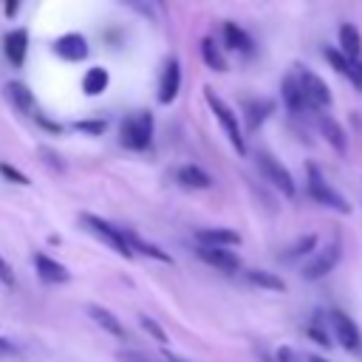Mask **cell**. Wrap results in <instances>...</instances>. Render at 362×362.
<instances>
[{"instance_id":"cell-1","label":"cell","mask_w":362,"mask_h":362,"mask_svg":"<svg viewBox=\"0 0 362 362\" xmlns=\"http://www.w3.org/2000/svg\"><path fill=\"white\" fill-rule=\"evenodd\" d=\"M204 99H206L209 110L215 113V119L221 122V127H223L226 139L232 141V147H235L238 153H246V141H243V130H240V124H238V113H235L212 88H204Z\"/></svg>"},{"instance_id":"cell-2","label":"cell","mask_w":362,"mask_h":362,"mask_svg":"<svg viewBox=\"0 0 362 362\" xmlns=\"http://www.w3.org/2000/svg\"><path fill=\"white\" fill-rule=\"evenodd\" d=\"M82 223H85V229L93 232L102 243H107L116 255L133 257V252H130V246H127V238H124V229H119V226H113L110 221H105V218H99V215H90V212H82Z\"/></svg>"},{"instance_id":"cell-3","label":"cell","mask_w":362,"mask_h":362,"mask_svg":"<svg viewBox=\"0 0 362 362\" xmlns=\"http://www.w3.org/2000/svg\"><path fill=\"white\" fill-rule=\"evenodd\" d=\"M150 136H153V116H150L147 110L127 116V119L122 122V127H119V139H122V144L130 147V150H144V147H150Z\"/></svg>"},{"instance_id":"cell-4","label":"cell","mask_w":362,"mask_h":362,"mask_svg":"<svg viewBox=\"0 0 362 362\" xmlns=\"http://www.w3.org/2000/svg\"><path fill=\"white\" fill-rule=\"evenodd\" d=\"M308 195L317 201V204H322V206H328V209H337V212H351V206H348V201L322 178V173L314 167V164H308Z\"/></svg>"},{"instance_id":"cell-5","label":"cell","mask_w":362,"mask_h":362,"mask_svg":"<svg viewBox=\"0 0 362 362\" xmlns=\"http://www.w3.org/2000/svg\"><path fill=\"white\" fill-rule=\"evenodd\" d=\"M328 328H331V334L337 337V342H339L345 351H351V354H359V351H362V334H359L356 322H354L345 311L331 308V311H328Z\"/></svg>"},{"instance_id":"cell-6","label":"cell","mask_w":362,"mask_h":362,"mask_svg":"<svg viewBox=\"0 0 362 362\" xmlns=\"http://www.w3.org/2000/svg\"><path fill=\"white\" fill-rule=\"evenodd\" d=\"M339 255H342V246H339V240H331L328 246H322L320 252H314L308 260H305V266H303V277L305 280H322L328 272H334V266L339 263Z\"/></svg>"},{"instance_id":"cell-7","label":"cell","mask_w":362,"mask_h":362,"mask_svg":"<svg viewBox=\"0 0 362 362\" xmlns=\"http://www.w3.org/2000/svg\"><path fill=\"white\" fill-rule=\"evenodd\" d=\"M257 170H260V175L266 178V181H272L283 195H294V178H291V173L274 158V156H269V153H257Z\"/></svg>"},{"instance_id":"cell-8","label":"cell","mask_w":362,"mask_h":362,"mask_svg":"<svg viewBox=\"0 0 362 362\" xmlns=\"http://www.w3.org/2000/svg\"><path fill=\"white\" fill-rule=\"evenodd\" d=\"M297 85H300V90H303V99H305V105L308 107H328L331 105V90H328V85L314 74V71H300L297 74Z\"/></svg>"},{"instance_id":"cell-9","label":"cell","mask_w":362,"mask_h":362,"mask_svg":"<svg viewBox=\"0 0 362 362\" xmlns=\"http://www.w3.org/2000/svg\"><path fill=\"white\" fill-rule=\"evenodd\" d=\"M198 257L206 263V266H212V269H218V272H238L240 269V257L232 252V249H221V246H198Z\"/></svg>"},{"instance_id":"cell-10","label":"cell","mask_w":362,"mask_h":362,"mask_svg":"<svg viewBox=\"0 0 362 362\" xmlns=\"http://www.w3.org/2000/svg\"><path fill=\"white\" fill-rule=\"evenodd\" d=\"M195 240H198V246H221V249H229V246H238L240 243V235L235 229H226V226H206V229H198L195 232Z\"/></svg>"},{"instance_id":"cell-11","label":"cell","mask_w":362,"mask_h":362,"mask_svg":"<svg viewBox=\"0 0 362 362\" xmlns=\"http://www.w3.org/2000/svg\"><path fill=\"white\" fill-rule=\"evenodd\" d=\"M34 269H37V277H40L42 283H68V280H71V272H68L59 260L42 255V252L34 255Z\"/></svg>"},{"instance_id":"cell-12","label":"cell","mask_w":362,"mask_h":362,"mask_svg":"<svg viewBox=\"0 0 362 362\" xmlns=\"http://www.w3.org/2000/svg\"><path fill=\"white\" fill-rule=\"evenodd\" d=\"M54 51H57V57H62V59H68V62H79V59H85L88 57V42H85V37L82 34H62L57 42H54Z\"/></svg>"},{"instance_id":"cell-13","label":"cell","mask_w":362,"mask_h":362,"mask_svg":"<svg viewBox=\"0 0 362 362\" xmlns=\"http://www.w3.org/2000/svg\"><path fill=\"white\" fill-rule=\"evenodd\" d=\"M178 85H181V68H178V59H170L164 65V74H161V82H158V102L170 105L178 96Z\"/></svg>"},{"instance_id":"cell-14","label":"cell","mask_w":362,"mask_h":362,"mask_svg":"<svg viewBox=\"0 0 362 362\" xmlns=\"http://www.w3.org/2000/svg\"><path fill=\"white\" fill-rule=\"evenodd\" d=\"M88 317L102 328V331H107L110 337H124V325H122V320L113 314V311H107V308H102V305H96V303H88Z\"/></svg>"},{"instance_id":"cell-15","label":"cell","mask_w":362,"mask_h":362,"mask_svg":"<svg viewBox=\"0 0 362 362\" xmlns=\"http://www.w3.org/2000/svg\"><path fill=\"white\" fill-rule=\"evenodd\" d=\"M6 57L11 59L14 68H20L25 62V51H28V31L25 28H14L6 34Z\"/></svg>"},{"instance_id":"cell-16","label":"cell","mask_w":362,"mask_h":362,"mask_svg":"<svg viewBox=\"0 0 362 362\" xmlns=\"http://www.w3.org/2000/svg\"><path fill=\"white\" fill-rule=\"evenodd\" d=\"M124 238H127V246H130V252L136 255H147V257H153V260H161V263H173V257L164 252V249H158L156 243H147V240H141L136 232H130V229H124Z\"/></svg>"},{"instance_id":"cell-17","label":"cell","mask_w":362,"mask_h":362,"mask_svg":"<svg viewBox=\"0 0 362 362\" xmlns=\"http://www.w3.org/2000/svg\"><path fill=\"white\" fill-rule=\"evenodd\" d=\"M223 40H226L229 48H235V51H240V54H252V51H255L252 37H249L240 25H235V23H223Z\"/></svg>"},{"instance_id":"cell-18","label":"cell","mask_w":362,"mask_h":362,"mask_svg":"<svg viewBox=\"0 0 362 362\" xmlns=\"http://www.w3.org/2000/svg\"><path fill=\"white\" fill-rule=\"evenodd\" d=\"M175 178H178L184 187H189V189H206V187H212V178H209L201 167H195V164H184V167L175 173Z\"/></svg>"},{"instance_id":"cell-19","label":"cell","mask_w":362,"mask_h":362,"mask_svg":"<svg viewBox=\"0 0 362 362\" xmlns=\"http://www.w3.org/2000/svg\"><path fill=\"white\" fill-rule=\"evenodd\" d=\"M339 45H342V54H345L348 59H356V57L362 54V37H359V28L351 25V23H345V25L339 28Z\"/></svg>"},{"instance_id":"cell-20","label":"cell","mask_w":362,"mask_h":362,"mask_svg":"<svg viewBox=\"0 0 362 362\" xmlns=\"http://www.w3.org/2000/svg\"><path fill=\"white\" fill-rule=\"evenodd\" d=\"M6 96L14 107H20L23 113H34V93L23 85V82H8L6 85Z\"/></svg>"},{"instance_id":"cell-21","label":"cell","mask_w":362,"mask_h":362,"mask_svg":"<svg viewBox=\"0 0 362 362\" xmlns=\"http://www.w3.org/2000/svg\"><path fill=\"white\" fill-rule=\"evenodd\" d=\"M314 246H317V235H303V238H297L288 249L280 252V260H283V263H294V260H300V257H308V255L314 252Z\"/></svg>"},{"instance_id":"cell-22","label":"cell","mask_w":362,"mask_h":362,"mask_svg":"<svg viewBox=\"0 0 362 362\" xmlns=\"http://www.w3.org/2000/svg\"><path fill=\"white\" fill-rule=\"evenodd\" d=\"M325 59L334 65V71L337 74H342V76H348V79H354L356 85H359V68L354 65V59H348L342 51H337V48H325Z\"/></svg>"},{"instance_id":"cell-23","label":"cell","mask_w":362,"mask_h":362,"mask_svg":"<svg viewBox=\"0 0 362 362\" xmlns=\"http://www.w3.org/2000/svg\"><path fill=\"white\" fill-rule=\"evenodd\" d=\"M107 82H110L107 71H105L102 65H93V68H88V74L82 76V90H85L88 96H99V93L107 88Z\"/></svg>"},{"instance_id":"cell-24","label":"cell","mask_w":362,"mask_h":362,"mask_svg":"<svg viewBox=\"0 0 362 362\" xmlns=\"http://www.w3.org/2000/svg\"><path fill=\"white\" fill-rule=\"evenodd\" d=\"M246 280L257 288H269V291H286V283L283 277H277L274 272H266V269H249L246 272Z\"/></svg>"},{"instance_id":"cell-25","label":"cell","mask_w":362,"mask_h":362,"mask_svg":"<svg viewBox=\"0 0 362 362\" xmlns=\"http://www.w3.org/2000/svg\"><path fill=\"white\" fill-rule=\"evenodd\" d=\"M283 102H286V107H288L291 113H300V110L308 107L305 99H303V90H300V85H297V76H286V79H283Z\"/></svg>"},{"instance_id":"cell-26","label":"cell","mask_w":362,"mask_h":362,"mask_svg":"<svg viewBox=\"0 0 362 362\" xmlns=\"http://www.w3.org/2000/svg\"><path fill=\"white\" fill-rule=\"evenodd\" d=\"M320 130H322V136L328 139V144H331L337 153H345V130L337 124V119L320 116Z\"/></svg>"},{"instance_id":"cell-27","label":"cell","mask_w":362,"mask_h":362,"mask_svg":"<svg viewBox=\"0 0 362 362\" xmlns=\"http://www.w3.org/2000/svg\"><path fill=\"white\" fill-rule=\"evenodd\" d=\"M305 334L317 342V345H322V348H331V334H328V317H322V314H317L311 322H308V328H305Z\"/></svg>"},{"instance_id":"cell-28","label":"cell","mask_w":362,"mask_h":362,"mask_svg":"<svg viewBox=\"0 0 362 362\" xmlns=\"http://www.w3.org/2000/svg\"><path fill=\"white\" fill-rule=\"evenodd\" d=\"M269 110H272V102H266V99H263V102H260V99L249 102V105H246V113H249V116H246V127H249V130H257V124L269 116Z\"/></svg>"},{"instance_id":"cell-29","label":"cell","mask_w":362,"mask_h":362,"mask_svg":"<svg viewBox=\"0 0 362 362\" xmlns=\"http://www.w3.org/2000/svg\"><path fill=\"white\" fill-rule=\"evenodd\" d=\"M201 51H204V59H206L209 68H215V71H226V59L221 57V51L215 48L212 40H204V42H201Z\"/></svg>"},{"instance_id":"cell-30","label":"cell","mask_w":362,"mask_h":362,"mask_svg":"<svg viewBox=\"0 0 362 362\" xmlns=\"http://www.w3.org/2000/svg\"><path fill=\"white\" fill-rule=\"evenodd\" d=\"M139 325H141V328H144V331H147V334H150L156 342H161V345L167 342V331H164V328H161V325H158L153 317H147V314H139Z\"/></svg>"},{"instance_id":"cell-31","label":"cell","mask_w":362,"mask_h":362,"mask_svg":"<svg viewBox=\"0 0 362 362\" xmlns=\"http://www.w3.org/2000/svg\"><path fill=\"white\" fill-rule=\"evenodd\" d=\"M0 175H3V178H8L11 184H20V187H25V184H28V178H25V175H23L17 167H11V164H3V161H0Z\"/></svg>"},{"instance_id":"cell-32","label":"cell","mask_w":362,"mask_h":362,"mask_svg":"<svg viewBox=\"0 0 362 362\" xmlns=\"http://www.w3.org/2000/svg\"><path fill=\"white\" fill-rule=\"evenodd\" d=\"M119 362H153L144 351H122L119 354Z\"/></svg>"},{"instance_id":"cell-33","label":"cell","mask_w":362,"mask_h":362,"mask_svg":"<svg viewBox=\"0 0 362 362\" xmlns=\"http://www.w3.org/2000/svg\"><path fill=\"white\" fill-rule=\"evenodd\" d=\"M0 283L8 286V288L14 286V272H11V266L3 260V255H0Z\"/></svg>"},{"instance_id":"cell-34","label":"cell","mask_w":362,"mask_h":362,"mask_svg":"<svg viewBox=\"0 0 362 362\" xmlns=\"http://www.w3.org/2000/svg\"><path fill=\"white\" fill-rule=\"evenodd\" d=\"M76 130H85V133H102V130H105V122H79Z\"/></svg>"},{"instance_id":"cell-35","label":"cell","mask_w":362,"mask_h":362,"mask_svg":"<svg viewBox=\"0 0 362 362\" xmlns=\"http://www.w3.org/2000/svg\"><path fill=\"white\" fill-rule=\"evenodd\" d=\"M14 354H17V345L0 337V356H14Z\"/></svg>"},{"instance_id":"cell-36","label":"cell","mask_w":362,"mask_h":362,"mask_svg":"<svg viewBox=\"0 0 362 362\" xmlns=\"http://www.w3.org/2000/svg\"><path fill=\"white\" fill-rule=\"evenodd\" d=\"M274 356H277V362H294V351L291 348H277Z\"/></svg>"},{"instance_id":"cell-37","label":"cell","mask_w":362,"mask_h":362,"mask_svg":"<svg viewBox=\"0 0 362 362\" xmlns=\"http://www.w3.org/2000/svg\"><path fill=\"white\" fill-rule=\"evenodd\" d=\"M17 6H20V0H6V14H8V17L17 14Z\"/></svg>"},{"instance_id":"cell-38","label":"cell","mask_w":362,"mask_h":362,"mask_svg":"<svg viewBox=\"0 0 362 362\" xmlns=\"http://www.w3.org/2000/svg\"><path fill=\"white\" fill-rule=\"evenodd\" d=\"M305 362H328V359H325V356H317V354H311Z\"/></svg>"},{"instance_id":"cell-39","label":"cell","mask_w":362,"mask_h":362,"mask_svg":"<svg viewBox=\"0 0 362 362\" xmlns=\"http://www.w3.org/2000/svg\"><path fill=\"white\" fill-rule=\"evenodd\" d=\"M167 362H187V359H181V356H175V354L167 351Z\"/></svg>"},{"instance_id":"cell-40","label":"cell","mask_w":362,"mask_h":362,"mask_svg":"<svg viewBox=\"0 0 362 362\" xmlns=\"http://www.w3.org/2000/svg\"><path fill=\"white\" fill-rule=\"evenodd\" d=\"M356 68H359V88H362V62H359Z\"/></svg>"},{"instance_id":"cell-41","label":"cell","mask_w":362,"mask_h":362,"mask_svg":"<svg viewBox=\"0 0 362 362\" xmlns=\"http://www.w3.org/2000/svg\"><path fill=\"white\" fill-rule=\"evenodd\" d=\"M158 3H161V0H158Z\"/></svg>"}]
</instances>
